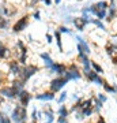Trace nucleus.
<instances>
[{
	"instance_id": "1",
	"label": "nucleus",
	"mask_w": 117,
	"mask_h": 123,
	"mask_svg": "<svg viewBox=\"0 0 117 123\" xmlns=\"http://www.w3.org/2000/svg\"><path fill=\"white\" fill-rule=\"evenodd\" d=\"M27 111H26V107L18 104L15 105V108L12 110L11 112V120L14 123H26L27 122Z\"/></svg>"
},
{
	"instance_id": "2",
	"label": "nucleus",
	"mask_w": 117,
	"mask_h": 123,
	"mask_svg": "<svg viewBox=\"0 0 117 123\" xmlns=\"http://www.w3.org/2000/svg\"><path fill=\"white\" fill-rule=\"evenodd\" d=\"M38 71H39V67L35 66V64H25L21 70L19 79H21L22 82H27V81H29L35 73H38Z\"/></svg>"
},
{
	"instance_id": "3",
	"label": "nucleus",
	"mask_w": 117,
	"mask_h": 123,
	"mask_svg": "<svg viewBox=\"0 0 117 123\" xmlns=\"http://www.w3.org/2000/svg\"><path fill=\"white\" fill-rule=\"evenodd\" d=\"M64 77L68 79V81H78V79L82 78V73L79 71L78 66H76L75 63H72L71 66H68L67 73L64 74Z\"/></svg>"
},
{
	"instance_id": "4",
	"label": "nucleus",
	"mask_w": 117,
	"mask_h": 123,
	"mask_svg": "<svg viewBox=\"0 0 117 123\" xmlns=\"http://www.w3.org/2000/svg\"><path fill=\"white\" fill-rule=\"evenodd\" d=\"M68 84V79L65 78V77H57V78L52 79L50 81V92H59V90H61V89L64 88L65 85Z\"/></svg>"
},
{
	"instance_id": "5",
	"label": "nucleus",
	"mask_w": 117,
	"mask_h": 123,
	"mask_svg": "<svg viewBox=\"0 0 117 123\" xmlns=\"http://www.w3.org/2000/svg\"><path fill=\"white\" fill-rule=\"evenodd\" d=\"M29 25V15H23L22 18H19L17 22L12 25V31L15 33H19V31L25 30Z\"/></svg>"
},
{
	"instance_id": "6",
	"label": "nucleus",
	"mask_w": 117,
	"mask_h": 123,
	"mask_svg": "<svg viewBox=\"0 0 117 123\" xmlns=\"http://www.w3.org/2000/svg\"><path fill=\"white\" fill-rule=\"evenodd\" d=\"M84 77H86V78L89 79L90 82L98 85V86H104V84H105V81L100 77V74H98V73H95L93 68H91L89 73H86V74H84Z\"/></svg>"
},
{
	"instance_id": "7",
	"label": "nucleus",
	"mask_w": 117,
	"mask_h": 123,
	"mask_svg": "<svg viewBox=\"0 0 117 123\" xmlns=\"http://www.w3.org/2000/svg\"><path fill=\"white\" fill-rule=\"evenodd\" d=\"M67 68H68V67L65 66L64 63H57V62H55V64L50 67V70L49 71H52V73L57 74L59 77H64V74L67 73Z\"/></svg>"
},
{
	"instance_id": "8",
	"label": "nucleus",
	"mask_w": 117,
	"mask_h": 123,
	"mask_svg": "<svg viewBox=\"0 0 117 123\" xmlns=\"http://www.w3.org/2000/svg\"><path fill=\"white\" fill-rule=\"evenodd\" d=\"M0 94L3 97H7V98H15L18 97L17 92L14 90V88L10 85V86H1L0 88Z\"/></svg>"
},
{
	"instance_id": "9",
	"label": "nucleus",
	"mask_w": 117,
	"mask_h": 123,
	"mask_svg": "<svg viewBox=\"0 0 117 123\" xmlns=\"http://www.w3.org/2000/svg\"><path fill=\"white\" fill-rule=\"evenodd\" d=\"M18 97H19V101H21V105H23V107L29 105L30 100L33 98V96H31L29 92H26V90H22V92L18 94Z\"/></svg>"
},
{
	"instance_id": "10",
	"label": "nucleus",
	"mask_w": 117,
	"mask_h": 123,
	"mask_svg": "<svg viewBox=\"0 0 117 123\" xmlns=\"http://www.w3.org/2000/svg\"><path fill=\"white\" fill-rule=\"evenodd\" d=\"M21 63L17 60H11L10 62V73L12 75H15V77H19V74H21Z\"/></svg>"
},
{
	"instance_id": "11",
	"label": "nucleus",
	"mask_w": 117,
	"mask_h": 123,
	"mask_svg": "<svg viewBox=\"0 0 117 123\" xmlns=\"http://www.w3.org/2000/svg\"><path fill=\"white\" fill-rule=\"evenodd\" d=\"M39 57L44 60V64H45V67H46L48 70H50V67L55 64V62H53V59L50 57V55H49L48 52H42V53H39Z\"/></svg>"
},
{
	"instance_id": "12",
	"label": "nucleus",
	"mask_w": 117,
	"mask_h": 123,
	"mask_svg": "<svg viewBox=\"0 0 117 123\" xmlns=\"http://www.w3.org/2000/svg\"><path fill=\"white\" fill-rule=\"evenodd\" d=\"M35 98L37 100H42V101H50L55 98V92H42L35 94Z\"/></svg>"
},
{
	"instance_id": "13",
	"label": "nucleus",
	"mask_w": 117,
	"mask_h": 123,
	"mask_svg": "<svg viewBox=\"0 0 117 123\" xmlns=\"http://www.w3.org/2000/svg\"><path fill=\"white\" fill-rule=\"evenodd\" d=\"M11 86H12L14 90L17 92V94H19V93L23 90V88H25V82H22L21 79H14L12 82H11Z\"/></svg>"
},
{
	"instance_id": "14",
	"label": "nucleus",
	"mask_w": 117,
	"mask_h": 123,
	"mask_svg": "<svg viewBox=\"0 0 117 123\" xmlns=\"http://www.w3.org/2000/svg\"><path fill=\"white\" fill-rule=\"evenodd\" d=\"M44 116H45V123H53V120H55V112H53V110H50V108H46V110H44Z\"/></svg>"
},
{
	"instance_id": "15",
	"label": "nucleus",
	"mask_w": 117,
	"mask_h": 123,
	"mask_svg": "<svg viewBox=\"0 0 117 123\" xmlns=\"http://www.w3.org/2000/svg\"><path fill=\"white\" fill-rule=\"evenodd\" d=\"M75 25V27L78 29V30H80V31H83L84 30V27H86V25L87 23L84 22V19H83L82 17H79V18H74V22H72Z\"/></svg>"
},
{
	"instance_id": "16",
	"label": "nucleus",
	"mask_w": 117,
	"mask_h": 123,
	"mask_svg": "<svg viewBox=\"0 0 117 123\" xmlns=\"http://www.w3.org/2000/svg\"><path fill=\"white\" fill-rule=\"evenodd\" d=\"M116 15H117L116 4H110V6H109V11H108V17H106V19H108L109 22H112L113 19L116 18Z\"/></svg>"
},
{
	"instance_id": "17",
	"label": "nucleus",
	"mask_w": 117,
	"mask_h": 123,
	"mask_svg": "<svg viewBox=\"0 0 117 123\" xmlns=\"http://www.w3.org/2000/svg\"><path fill=\"white\" fill-rule=\"evenodd\" d=\"M53 37L56 38V43H57V48H59V51L60 52H63V44H61V33L59 30H55V33H53Z\"/></svg>"
},
{
	"instance_id": "18",
	"label": "nucleus",
	"mask_w": 117,
	"mask_h": 123,
	"mask_svg": "<svg viewBox=\"0 0 117 123\" xmlns=\"http://www.w3.org/2000/svg\"><path fill=\"white\" fill-rule=\"evenodd\" d=\"M68 114H69V111L67 110V107H65V105H60V107H59V110H57V115H59V116L67 118Z\"/></svg>"
},
{
	"instance_id": "19",
	"label": "nucleus",
	"mask_w": 117,
	"mask_h": 123,
	"mask_svg": "<svg viewBox=\"0 0 117 123\" xmlns=\"http://www.w3.org/2000/svg\"><path fill=\"white\" fill-rule=\"evenodd\" d=\"M91 68L95 71V73H98L100 75L104 74V68H102V67H101L100 64L97 63V62H94V60H91Z\"/></svg>"
},
{
	"instance_id": "20",
	"label": "nucleus",
	"mask_w": 117,
	"mask_h": 123,
	"mask_svg": "<svg viewBox=\"0 0 117 123\" xmlns=\"http://www.w3.org/2000/svg\"><path fill=\"white\" fill-rule=\"evenodd\" d=\"M8 53H10V49L4 44L0 45V59H6V57L8 56Z\"/></svg>"
},
{
	"instance_id": "21",
	"label": "nucleus",
	"mask_w": 117,
	"mask_h": 123,
	"mask_svg": "<svg viewBox=\"0 0 117 123\" xmlns=\"http://www.w3.org/2000/svg\"><path fill=\"white\" fill-rule=\"evenodd\" d=\"M95 8H97V7H95ZM95 17H97V19H100V21L105 19V18L108 17V10H97Z\"/></svg>"
},
{
	"instance_id": "22",
	"label": "nucleus",
	"mask_w": 117,
	"mask_h": 123,
	"mask_svg": "<svg viewBox=\"0 0 117 123\" xmlns=\"http://www.w3.org/2000/svg\"><path fill=\"white\" fill-rule=\"evenodd\" d=\"M104 89H105V92L106 93H110V94H116V89H114V86L113 85H109L108 82H105L104 84Z\"/></svg>"
},
{
	"instance_id": "23",
	"label": "nucleus",
	"mask_w": 117,
	"mask_h": 123,
	"mask_svg": "<svg viewBox=\"0 0 117 123\" xmlns=\"http://www.w3.org/2000/svg\"><path fill=\"white\" fill-rule=\"evenodd\" d=\"M97 7V10H108L109 8V3L108 1H98L94 4Z\"/></svg>"
},
{
	"instance_id": "24",
	"label": "nucleus",
	"mask_w": 117,
	"mask_h": 123,
	"mask_svg": "<svg viewBox=\"0 0 117 123\" xmlns=\"http://www.w3.org/2000/svg\"><path fill=\"white\" fill-rule=\"evenodd\" d=\"M80 112L83 114V116H84V118H89V116H91V115H93V112H94V107H90V108L80 110Z\"/></svg>"
},
{
	"instance_id": "25",
	"label": "nucleus",
	"mask_w": 117,
	"mask_h": 123,
	"mask_svg": "<svg viewBox=\"0 0 117 123\" xmlns=\"http://www.w3.org/2000/svg\"><path fill=\"white\" fill-rule=\"evenodd\" d=\"M102 107H104V103H102V101H100L98 98H94V111L100 112V111L102 110Z\"/></svg>"
},
{
	"instance_id": "26",
	"label": "nucleus",
	"mask_w": 117,
	"mask_h": 123,
	"mask_svg": "<svg viewBox=\"0 0 117 123\" xmlns=\"http://www.w3.org/2000/svg\"><path fill=\"white\" fill-rule=\"evenodd\" d=\"M91 23H94L100 30H106V27H105V25L102 23V21H100V19H93V22Z\"/></svg>"
},
{
	"instance_id": "27",
	"label": "nucleus",
	"mask_w": 117,
	"mask_h": 123,
	"mask_svg": "<svg viewBox=\"0 0 117 123\" xmlns=\"http://www.w3.org/2000/svg\"><path fill=\"white\" fill-rule=\"evenodd\" d=\"M0 123H11V118L6 116L4 112H1V111H0Z\"/></svg>"
},
{
	"instance_id": "28",
	"label": "nucleus",
	"mask_w": 117,
	"mask_h": 123,
	"mask_svg": "<svg viewBox=\"0 0 117 123\" xmlns=\"http://www.w3.org/2000/svg\"><path fill=\"white\" fill-rule=\"evenodd\" d=\"M65 100H67V92H61L60 93V97L57 98V103H59V104H63Z\"/></svg>"
},
{
	"instance_id": "29",
	"label": "nucleus",
	"mask_w": 117,
	"mask_h": 123,
	"mask_svg": "<svg viewBox=\"0 0 117 123\" xmlns=\"http://www.w3.org/2000/svg\"><path fill=\"white\" fill-rule=\"evenodd\" d=\"M57 30L60 31V33H67V34H72V31L71 29H68V26H60Z\"/></svg>"
},
{
	"instance_id": "30",
	"label": "nucleus",
	"mask_w": 117,
	"mask_h": 123,
	"mask_svg": "<svg viewBox=\"0 0 117 123\" xmlns=\"http://www.w3.org/2000/svg\"><path fill=\"white\" fill-rule=\"evenodd\" d=\"M97 98H98L100 101H102L104 104L108 101V97H106V94H104V93H98V94H97Z\"/></svg>"
},
{
	"instance_id": "31",
	"label": "nucleus",
	"mask_w": 117,
	"mask_h": 123,
	"mask_svg": "<svg viewBox=\"0 0 117 123\" xmlns=\"http://www.w3.org/2000/svg\"><path fill=\"white\" fill-rule=\"evenodd\" d=\"M31 120L33 122H37L38 120V112H37V110H33V112H31Z\"/></svg>"
},
{
	"instance_id": "32",
	"label": "nucleus",
	"mask_w": 117,
	"mask_h": 123,
	"mask_svg": "<svg viewBox=\"0 0 117 123\" xmlns=\"http://www.w3.org/2000/svg\"><path fill=\"white\" fill-rule=\"evenodd\" d=\"M57 123H69V122L67 120V118H63V116H59V119H57Z\"/></svg>"
},
{
	"instance_id": "33",
	"label": "nucleus",
	"mask_w": 117,
	"mask_h": 123,
	"mask_svg": "<svg viewBox=\"0 0 117 123\" xmlns=\"http://www.w3.org/2000/svg\"><path fill=\"white\" fill-rule=\"evenodd\" d=\"M45 37H46V43H48V44H50V43L53 41V37H52L50 34H46Z\"/></svg>"
},
{
	"instance_id": "34",
	"label": "nucleus",
	"mask_w": 117,
	"mask_h": 123,
	"mask_svg": "<svg viewBox=\"0 0 117 123\" xmlns=\"http://www.w3.org/2000/svg\"><path fill=\"white\" fill-rule=\"evenodd\" d=\"M33 18H34L35 21H39V19H41V18H39V12H38V11H35V12L33 14Z\"/></svg>"
},
{
	"instance_id": "35",
	"label": "nucleus",
	"mask_w": 117,
	"mask_h": 123,
	"mask_svg": "<svg viewBox=\"0 0 117 123\" xmlns=\"http://www.w3.org/2000/svg\"><path fill=\"white\" fill-rule=\"evenodd\" d=\"M97 123H106V122H105L104 116H98V119H97Z\"/></svg>"
},
{
	"instance_id": "36",
	"label": "nucleus",
	"mask_w": 117,
	"mask_h": 123,
	"mask_svg": "<svg viewBox=\"0 0 117 123\" xmlns=\"http://www.w3.org/2000/svg\"><path fill=\"white\" fill-rule=\"evenodd\" d=\"M37 3H38V0H31V1H30V7H33V6H35Z\"/></svg>"
},
{
	"instance_id": "37",
	"label": "nucleus",
	"mask_w": 117,
	"mask_h": 123,
	"mask_svg": "<svg viewBox=\"0 0 117 123\" xmlns=\"http://www.w3.org/2000/svg\"><path fill=\"white\" fill-rule=\"evenodd\" d=\"M42 1H44L46 6H50V4H52V0H42Z\"/></svg>"
},
{
	"instance_id": "38",
	"label": "nucleus",
	"mask_w": 117,
	"mask_h": 123,
	"mask_svg": "<svg viewBox=\"0 0 117 123\" xmlns=\"http://www.w3.org/2000/svg\"><path fill=\"white\" fill-rule=\"evenodd\" d=\"M3 103H4V97H3V96H1V94H0V105H1Z\"/></svg>"
},
{
	"instance_id": "39",
	"label": "nucleus",
	"mask_w": 117,
	"mask_h": 123,
	"mask_svg": "<svg viewBox=\"0 0 117 123\" xmlns=\"http://www.w3.org/2000/svg\"><path fill=\"white\" fill-rule=\"evenodd\" d=\"M53 3H55V4H60V3H61V0H53Z\"/></svg>"
},
{
	"instance_id": "40",
	"label": "nucleus",
	"mask_w": 117,
	"mask_h": 123,
	"mask_svg": "<svg viewBox=\"0 0 117 123\" xmlns=\"http://www.w3.org/2000/svg\"><path fill=\"white\" fill-rule=\"evenodd\" d=\"M110 4H114V0H110Z\"/></svg>"
},
{
	"instance_id": "41",
	"label": "nucleus",
	"mask_w": 117,
	"mask_h": 123,
	"mask_svg": "<svg viewBox=\"0 0 117 123\" xmlns=\"http://www.w3.org/2000/svg\"><path fill=\"white\" fill-rule=\"evenodd\" d=\"M0 45H3V43H1V40H0Z\"/></svg>"
},
{
	"instance_id": "42",
	"label": "nucleus",
	"mask_w": 117,
	"mask_h": 123,
	"mask_svg": "<svg viewBox=\"0 0 117 123\" xmlns=\"http://www.w3.org/2000/svg\"><path fill=\"white\" fill-rule=\"evenodd\" d=\"M0 78H1V73H0Z\"/></svg>"
}]
</instances>
